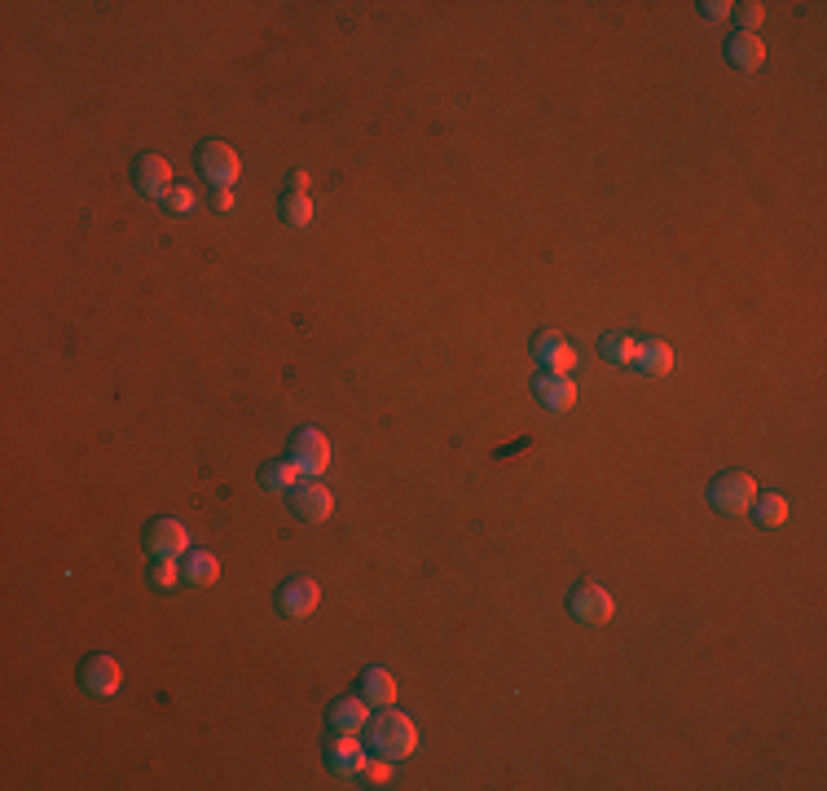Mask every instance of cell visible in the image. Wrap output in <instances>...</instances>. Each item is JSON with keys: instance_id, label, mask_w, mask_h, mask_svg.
<instances>
[{"instance_id": "obj_12", "label": "cell", "mask_w": 827, "mask_h": 791, "mask_svg": "<svg viewBox=\"0 0 827 791\" xmlns=\"http://www.w3.org/2000/svg\"><path fill=\"white\" fill-rule=\"evenodd\" d=\"M80 682H84L88 695H97V699L115 695L119 690V664L110 660V655H88L84 668H80Z\"/></svg>"}, {"instance_id": "obj_26", "label": "cell", "mask_w": 827, "mask_h": 791, "mask_svg": "<svg viewBox=\"0 0 827 791\" xmlns=\"http://www.w3.org/2000/svg\"><path fill=\"white\" fill-rule=\"evenodd\" d=\"M163 203H168L176 216H185V211H194V189L190 185H172V194L163 198Z\"/></svg>"}, {"instance_id": "obj_27", "label": "cell", "mask_w": 827, "mask_h": 791, "mask_svg": "<svg viewBox=\"0 0 827 791\" xmlns=\"http://www.w3.org/2000/svg\"><path fill=\"white\" fill-rule=\"evenodd\" d=\"M286 185H291V194H308V172H300V167H295V172L286 176Z\"/></svg>"}, {"instance_id": "obj_23", "label": "cell", "mask_w": 827, "mask_h": 791, "mask_svg": "<svg viewBox=\"0 0 827 791\" xmlns=\"http://www.w3.org/2000/svg\"><path fill=\"white\" fill-rule=\"evenodd\" d=\"M176 581H181V567H176V559H154L150 585L154 589H176Z\"/></svg>"}, {"instance_id": "obj_11", "label": "cell", "mask_w": 827, "mask_h": 791, "mask_svg": "<svg viewBox=\"0 0 827 791\" xmlns=\"http://www.w3.org/2000/svg\"><path fill=\"white\" fill-rule=\"evenodd\" d=\"M533 396L542 400L546 409H555V414H568V409L577 405V383H572L568 374L542 370V374H537V383H533Z\"/></svg>"}, {"instance_id": "obj_2", "label": "cell", "mask_w": 827, "mask_h": 791, "mask_svg": "<svg viewBox=\"0 0 827 791\" xmlns=\"http://www.w3.org/2000/svg\"><path fill=\"white\" fill-rule=\"evenodd\" d=\"M753 501H757V479L744 471H726L709 484V506L722 510V515H744V510H753Z\"/></svg>"}, {"instance_id": "obj_29", "label": "cell", "mask_w": 827, "mask_h": 791, "mask_svg": "<svg viewBox=\"0 0 827 791\" xmlns=\"http://www.w3.org/2000/svg\"><path fill=\"white\" fill-rule=\"evenodd\" d=\"M212 207H216V211H229V207H234V194H229V189H216V194H212Z\"/></svg>"}, {"instance_id": "obj_7", "label": "cell", "mask_w": 827, "mask_h": 791, "mask_svg": "<svg viewBox=\"0 0 827 791\" xmlns=\"http://www.w3.org/2000/svg\"><path fill=\"white\" fill-rule=\"evenodd\" d=\"M198 163H203V176L212 181L216 189H229L242 176V163H238V150H229L225 141H207L198 150Z\"/></svg>"}, {"instance_id": "obj_20", "label": "cell", "mask_w": 827, "mask_h": 791, "mask_svg": "<svg viewBox=\"0 0 827 791\" xmlns=\"http://www.w3.org/2000/svg\"><path fill=\"white\" fill-rule=\"evenodd\" d=\"M634 348H638V339L634 334H625V330H608L599 339L603 361H612V365H634Z\"/></svg>"}, {"instance_id": "obj_14", "label": "cell", "mask_w": 827, "mask_h": 791, "mask_svg": "<svg viewBox=\"0 0 827 791\" xmlns=\"http://www.w3.org/2000/svg\"><path fill=\"white\" fill-rule=\"evenodd\" d=\"M326 765H330V774L357 778L361 765H366V752L357 748V739H352V734H335V743L326 748Z\"/></svg>"}, {"instance_id": "obj_22", "label": "cell", "mask_w": 827, "mask_h": 791, "mask_svg": "<svg viewBox=\"0 0 827 791\" xmlns=\"http://www.w3.org/2000/svg\"><path fill=\"white\" fill-rule=\"evenodd\" d=\"M282 220H286V225H295V229H304L308 220H313V198H308V194H286L282 198Z\"/></svg>"}, {"instance_id": "obj_15", "label": "cell", "mask_w": 827, "mask_h": 791, "mask_svg": "<svg viewBox=\"0 0 827 791\" xmlns=\"http://www.w3.org/2000/svg\"><path fill=\"white\" fill-rule=\"evenodd\" d=\"M726 62H731L735 71H757V66L766 62L762 36H753V31H740V36H731V44H726Z\"/></svg>"}, {"instance_id": "obj_6", "label": "cell", "mask_w": 827, "mask_h": 791, "mask_svg": "<svg viewBox=\"0 0 827 791\" xmlns=\"http://www.w3.org/2000/svg\"><path fill=\"white\" fill-rule=\"evenodd\" d=\"M322 603V589H317L313 576H291L282 589H278V611L286 620H308Z\"/></svg>"}, {"instance_id": "obj_25", "label": "cell", "mask_w": 827, "mask_h": 791, "mask_svg": "<svg viewBox=\"0 0 827 791\" xmlns=\"http://www.w3.org/2000/svg\"><path fill=\"white\" fill-rule=\"evenodd\" d=\"M357 778H361V783H370V787H383V783H388V778H392V770H388V756H379V761H366V765H361V774H357Z\"/></svg>"}, {"instance_id": "obj_28", "label": "cell", "mask_w": 827, "mask_h": 791, "mask_svg": "<svg viewBox=\"0 0 827 791\" xmlns=\"http://www.w3.org/2000/svg\"><path fill=\"white\" fill-rule=\"evenodd\" d=\"M731 9H735V5H726V0H709V5H704V14H709V18H726Z\"/></svg>"}, {"instance_id": "obj_13", "label": "cell", "mask_w": 827, "mask_h": 791, "mask_svg": "<svg viewBox=\"0 0 827 791\" xmlns=\"http://www.w3.org/2000/svg\"><path fill=\"white\" fill-rule=\"evenodd\" d=\"M634 370L647 374V378H665L674 370V348L665 339H638L634 348Z\"/></svg>"}, {"instance_id": "obj_18", "label": "cell", "mask_w": 827, "mask_h": 791, "mask_svg": "<svg viewBox=\"0 0 827 791\" xmlns=\"http://www.w3.org/2000/svg\"><path fill=\"white\" fill-rule=\"evenodd\" d=\"M181 581H190V585H198V589L216 585V581H220V563H216V554L190 550V554H185V563H181Z\"/></svg>"}, {"instance_id": "obj_16", "label": "cell", "mask_w": 827, "mask_h": 791, "mask_svg": "<svg viewBox=\"0 0 827 791\" xmlns=\"http://www.w3.org/2000/svg\"><path fill=\"white\" fill-rule=\"evenodd\" d=\"M370 704L366 699H339L335 708H330V730L335 734H357V730H366L370 726Z\"/></svg>"}, {"instance_id": "obj_5", "label": "cell", "mask_w": 827, "mask_h": 791, "mask_svg": "<svg viewBox=\"0 0 827 791\" xmlns=\"http://www.w3.org/2000/svg\"><path fill=\"white\" fill-rule=\"evenodd\" d=\"M291 462L304 471V479H317L330 466V444L326 436L317 427H304V431H295V440H291Z\"/></svg>"}, {"instance_id": "obj_10", "label": "cell", "mask_w": 827, "mask_h": 791, "mask_svg": "<svg viewBox=\"0 0 827 791\" xmlns=\"http://www.w3.org/2000/svg\"><path fill=\"white\" fill-rule=\"evenodd\" d=\"M533 361H542V370L550 374H568L577 365V352H572V343L559 330H542L533 339Z\"/></svg>"}, {"instance_id": "obj_1", "label": "cell", "mask_w": 827, "mask_h": 791, "mask_svg": "<svg viewBox=\"0 0 827 791\" xmlns=\"http://www.w3.org/2000/svg\"><path fill=\"white\" fill-rule=\"evenodd\" d=\"M370 748L388 761H405L418 752V730L405 712H379V721H370Z\"/></svg>"}, {"instance_id": "obj_3", "label": "cell", "mask_w": 827, "mask_h": 791, "mask_svg": "<svg viewBox=\"0 0 827 791\" xmlns=\"http://www.w3.org/2000/svg\"><path fill=\"white\" fill-rule=\"evenodd\" d=\"M146 550H150V559H181V554H190V528L168 515L154 519L146 528Z\"/></svg>"}, {"instance_id": "obj_4", "label": "cell", "mask_w": 827, "mask_h": 791, "mask_svg": "<svg viewBox=\"0 0 827 791\" xmlns=\"http://www.w3.org/2000/svg\"><path fill=\"white\" fill-rule=\"evenodd\" d=\"M568 611L581 620V625H608L612 620V594L603 585H594V581H581L577 589H572V598H568Z\"/></svg>"}, {"instance_id": "obj_24", "label": "cell", "mask_w": 827, "mask_h": 791, "mask_svg": "<svg viewBox=\"0 0 827 791\" xmlns=\"http://www.w3.org/2000/svg\"><path fill=\"white\" fill-rule=\"evenodd\" d=\"M731 14H735V18H740V31H753V36H757V27H762L766 9H762V5H757V0H744V5H735V9H731Z\"/></svg>"}, {"instance_id": "obj_9", "label": "cell", "mask_w": 827, "mask_h": 791, "mask_svg": "<svg viewBox=\"0 0 827 791\" xmlns=\"http://www.w3.org/2000/svg\"><path fill=\"white\" fill-rule=\"evenodd\" d=\"M291 510L300 515L304 523H326L335 515V497H330L326 484H317V479H304L300 488L291 493Z\"/></svg>"}, {"instance_id": "obj_17", "label": "cell", "mask_w": 827, "mask_h": 791, "mask_svg": "<svg viewBox=\"0 0 827 791\" xmlns=\"http://www.w3.org/2000/svg\"><path fill=\"white\" fill-rule=\"evenodd\" d=\"M361 699L374 704V708H392L396 704V682H392L388 668H366V673H361Z\"/></svg>"}, {"instance_id": "obj_19", "label": "cell", "mask_w": 827, "mask_h": 791, "mask_svg": "<svg viewBox=\"0 0 827 791\" xmlns=\"http://www.w3.org/2000/svg\"><path fill=\"white\" fill-rule=\"evenodd\" d=\"M260 484L269 488V493H286V497H291L295 488L304 484V471H300V466H295L291 458H286V462H269V466L260 471Z\"/></svg>"}, {"instance_id": "obj_8", "label": "cell", "mask_w": 827, "mask_h": 791, "mask_svg": "<svg viewBox=\"0 0 827 791\" xmlns=\"http://www.w3.org/2000/svg\"><path fill=\"white\" fill-rule=\"evenodd\" d=\"M132 185L146 198H168L172 194V163L163 159V154H141V159L132 163Z\"/></svg>"}, {"instance_id": "obj_21", "label": "cell", "mask_w": 827, "mask_h": 791, "mask_svg": "<svg viewBox=\"0 0 827 791\" xmlns=\"http://www.w3.org/2000/svg\"><path fill=\"white\" fill-rule=\"evenodd\" d=\"M753 519L762 523V528H779V523H788V501L779 493H766L753 501Z\"/></svg>"}]
</instances>
